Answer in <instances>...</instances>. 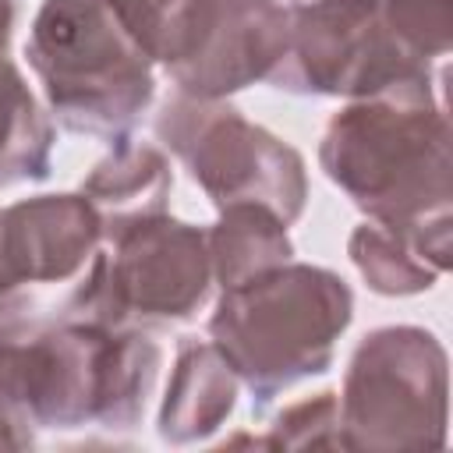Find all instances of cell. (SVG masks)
I'll return each mask as SVG.
<instances>
[{
  "mask_svg": "<svg viewBox=\"0 0 453 453\" xmlns=\"http://www.w3.org/2000/svg\"><path fill=\"white\" fill-rule=\"evenodd\" d=\"M145 333L85 319H42L0 294V418L21 428H134L159 372Z\"/></svg>",
  "mask_w": 453,
  "mask_h": 453,
  "instance_id": "cell-1",
  "label": "cell"
},
{
  "mask_svg": "<svg viewBox=\"0 0 453 453\" xmlns=\"http://www.w3.org/2000/svg\"><path fill=\"white\" fill-rule=\"evenodd\" d=\"M326 177L375 223L414 226L449 212L446 99L432 81L350 99L319 145Z\"/></svg>",
  "mask_w": 453,
  "mask_h": 453,
  "instance_id": "cell-2",
  "label": "cell"
},
{
  "mask_svg": "<svg viewBox=\"0 0 453 453\" xmlns=\"http://www.w3.org/2000/svg\"><path fill=\"white\" fill-rule=\"evenodd\" d=\"M354 294L333 269L308 262L273 265L226 287L209 336L251 389L255 407L333 365L340 333L350 326Z\"/></svg>",
  "mask_w": 453,
  "mask_h": 453,
  "instance_id": "cell-3",
  "label": "cell"
},
{
  "mask_svg": "<svg viewBox=\"0 0 453 453\" xmlns=\"http://www.w3.org/2000/svg\"><path fill=\"white\" fill-rule=\"evenodd\" d=\"M25 57L50 113L74 134L120 142L156 96L152 60L110 0H42Z\"/></svg>",
  "mask_w": 453,
  "mask_h": 453,
  "instance_id": "cell-4",
  "label": "cell"
},
{
  "mask_svg": "<svg viewBox=\"0 0 453 453\" xmlns=\"http://www.w3.org/2000/svg\"><path fill=\"white\" fill-rule=\"evenodd\" d=\"M103 244L64 315L120 329L131 322H180L205 304L212 262L202 226L159 212L120 226Z\"/></svg>",
  "mask_w": 453,
  "mask_h": 453,
  "instance_id": "cell-5",
  "label": "cell"
},
{
  "mask_svg": "<svg viewBox=\"0 0 453 453\" xmlns=\"http://www.w3.org/2000/svg\"><path fill=\"white\" fill-rule=\"evenodd\" d=\"M340 400L343 449H439L446 442V350L421 326L368 333Z\"/></svg>",
  "mask_w": 453,
  "mask_h": 453,
  "instance_id": "cell-6",
  "label": "cell"
},
{
  "mask_svg": "<svg viewBox=\"0 0 453 453\" xmlns=\"http://www.w3.org/2000/svg\"><path fill=\"white\" fill-rule=\"evenodd\" d=\"M159 142L188 166L191 180L216 202H258L287 226L304 212L308 173L297 149L241 117L223 99L177 92L156 117Z\"/></svg>",
  "mask_w": 453,
  "mask_h": 453,
  "instance_id": "cell-7",
  "label": "cell"
},
{
  "mask_svg": "<svg viewBox=\"0 0 453 453\" xmlns=\"http://www.w3.org/2000/svg\"><path fill=\"white\" fill-rule=\"evenodd\" d=\"M290 46L265 78L301 96L365 99L432 81L428 64L407 57L379 18V0H287Z\"/></svg>",
  "mask_w": 453,
  "mask_h": 453,
  "instance_id": "cell-8",
  "label": "cell"
},
{
  "mask_svg": "<svg viewBox=\"0 0 453 453\" xmlns=\"http://www.w3.org/2000/svg\"><path fill=\"white\" fill-rule=\"evenodd\" d=\"M103 244V219L78 195H35L0 209V258L14 287L60 283Z\"/></svg>",
  "mask_w": 453,
  "mask_h": 453,
  "instance_id": "cell-9",
  "label": "cell"
},
{
  "mask_svg": "<svg viewBox=\"0 0 453 453\" xmlns=\"http://www.w3.org/2000/svg\"><path fill=\"white\" fill-rule=\"evenodd\" d=\"M290 46V11L283 0H216V21L202 53L173 71L180 92L226 99L265 81Z\"/></svg>",
  "mask_w": 453,
  "mask_h": 453,
  "instance_id": "cell-10",
  "label": "cell"
},
{
  "mask_svg": "<svg viewBox=\"0 0 453 453\" xmlns=\"http://www.w3.org/2000/svg\"><path fill=\"white\" fill-rule=\"evenodd\" d=\"M449 212L414 226L368 219L350 234L347 251L375 294H421L449 269Z\"/></svg>",
  "mask_w": 453,
  "mask_h": 453,
  "instance_id": "cell-11",
  "label": "cell"
},
{
  "mask_svg": "<svg viewBox=\"0 0 453 453\" xmlns=\"http://www.w3.org/2000/svg\"><path fill=\"white\" fill-rule=\"evenodd\" d=\"M237 372L212 340H184L159 407L156 432L163 442L188 446L209 439L237 403Z\"/></svg>",
  "mask_w": 453,
  "mask_h": 453,
  "instance_id": "cell-12",
  "label": "cell"
},
{
  "mask_svg": "<svg viewBox=\"0 0 453 453\" xmlns=\"http://www.w3.org/2000/svg\"><path fill=\"white\" fill-rule=\"evenodd\" d=\"M173 188V173L166 156L156 145H142L131 138L113 142V152L99 159L81 180V195L103 219V237L120 226L166 212V198Z\"/></svg>",
  "mask_w": 453,
  "mask_h": 453,
  "instance_id": "cell-13",
  "label": "cell"
},
{
  "mask_svg": "<svg viewBox=\"0 0 453 453\" xmlns=\"http://www.w3.org/2000/svg\"><path fill=\"white\" fill-rule=\"evenodd\" d=\"M209 234V262L212 280L226 290L237 287L273 265L290 262L294 244L287 237V223L258 205V202H234L219 209V219Z\"/></svg>",
  "mask_w": 453,
  "mask_h": 453,
  "instance_id": "cell-14",
  "label": "cell"
},
{
  "mask_svg": "<svg viewBox=\"0 0 453 453\" xmlns=\"http://www.w3.org/2000/svg\"><path fill=\"white\" fill-rule=\"evenodd\" d=\"M120 25L170 74L191 64L216 21V0H110Z\"/></svg>",
  "mask_w": 453,
  "mask_h": 453,
  "instance_id": "cell-15",
  "label": "cell"
},
{
  "mask_svg": "<svg viewBox=\"0 0 453 453\" xmlns=\"http://www.w3.org/2000/svg\"><path fill=\"white\" fill-rule=\"evenodd\" d=\"M53 156V124L21 71L0 53V188L42 180Z\"/></svg>",
  "mask_w": 453,
  "mask_h": 453,
  "instance_id": "cell-16",
  "label": "cell"
},
{
  "mask_svg": "<svg viewBox=\"0 0 453 453\" xmlns=\"http://www.w3.org/2000/svg\"><path fill=\"white\" fill-rule=\"evenodd\" d=\"M379 18L418 64L442 60L453 42V0H379Z\"/></svg>",
  "mask_w": 453,
  "mask_h": 453,
  "instance_id": "cell-17",
  "label": "cell"
},
{
  "mask_svg": "<svg viewBox=\"0 0 453 453\" xmlns=\"http://www.w3.org/2000/svg\"><path fill=\"white\" fill-rule=\"evenodd\" d=\"M258 446H276V449H308V446H329L343 449L340 435V400L336 393H319L301 403H290L269 428Z\"/></svg>",
  "mask_w": 453,
  "mask_h": 453,
  "instance_id": "cell-18",
  "label": "cell"
},
{
  "mask_svg": "<svg viewBox=\"0 0 453 453\" xmlns=\"http://www.w3.org/2000/svg\"><path fill=\"white\" fill-rule=\"evenodd\" d=\"M25 446H32V428L0 418V449H25Z\"/></svg>",
  "mask_w": 453,
  "mask_h": 453,
  "instance_id": "cell-19",
  "label": "cell"
},
{
  "mask_svg": "<svg viewBox=\"0 0 453 453\" xmlns=\"http://www.w3.org/2000/svg\"><path fill=\"white\" fill-rule=\"evenodd\" d=\"M14 14H18V0H0V53H7V42L14 32Z\"/></svg>",
  "mask_w": 453,
  "mask_h": 453,
  "instance_id": "cell-20",
  "label": "cell"
},
{
  "mask_svg": "<svg viewBox=\"0 0 453 453\" xmlns=\"http://www.w3.org/2000/svg\"><path fill=\"white\" fill-rule=\"evenodd\" d=\"M7 290H18V287H14V280L7 276V269H4V258H0V294H7Z\"/></svg>",
  "mask_w": 453,
  "mask_h": 453,
  "instance_id": "cell-21",
  "label": "cell"
}]
</instances>
